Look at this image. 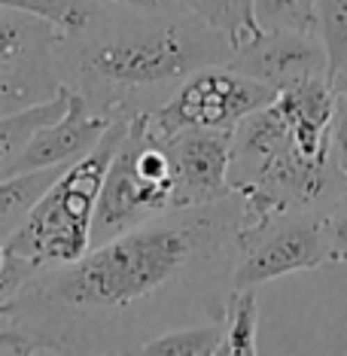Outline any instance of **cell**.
<instances>
[{
    "mask_svg": "<svg viewBox=\"0 0 347 356\" xmlns=\"http://www.w3.org/2000/svg\"><path fill=\"white\" fill-rule=\"evenodd\" d=\"M323 265H332V259H329L326 234H323L320 207L284 210L241 232L232 289H259L277 277L314 271Z\"/></svg>",
    "mask_w": 347,
    "mask_h": 356,
    "instance_id": "cell-6",
    "label": "cell"
},
{
    "mask_svg": "<svg viewBox=\"0 0 347 356\" xmlns=\"http://www.w3.org/2000/svg\"><path fill=\"white\" fill-rule=\"evenodd\" d=\"M274 98L277 92L271 86L241 74L232 64H211L195 70L156 113H150V122L161 137L186 128L235 131L241 119Z\"/></svg>",
    "mask_w": 347,
    "mask_h": 356,
    "instance_id": "cell-5",
    "label": "cell"
},
{
    "mask_svg": "<svg viewBox=\"0 0 347 356\" xmlns=\"http://www.w3.org/2000/svg\"><path fill=\"white\" fill-rule=\"evenodd\" d=\"M223 335H225V320H198V323H186V326H174L161 335L150 338L140 347V353L150 356H216L223 347Z\"/></svg>",
    "mask_w": 347,
    "mask_h": 356,
    "instance_id": "cell-14",
    "label": "cell"
},
{
    "mask_svg": "<svg viewBox=\"0 0 347 356\" xmlns=\"http://www.w3.org/2000/svg\"><path fill=\"white\" fill-rule=\"evenodd\" d=\"M244 198L168 213L95 244L76 262L34 274L6 326L25 353H140L174 326L216 320L232 296Z\"/></svg>",
    "mask_w": 347,
    "mask_h": 356,
    "instance_id": "cell-1",
    "label": "cell"
},
{
    "mask_svg": "<svg viewBox=\"0 0 347 356\" xmlns=\"http://www.w3.org/2000/svg\"><path fill=\"white\" fill-rule=\"evenodd\" d=\"M232 52L186 6L150 13L104 3L86 25L55 37L61 86L107 122L156 113L195 70L229 64Z\"/></svg>",
    "mask_w": 347,
    "mask_h": 356,
    "instance_id": "cell-2",
    "label": "cell"
},
{
    "mask_svg": "<svg viewBox=\"0 0 347 356\" xmlns=\"http://www.w3.org/2000/svg\"><path fill=\"white\" fill-rule=\"evenodd\" d=\"M58 28L34 13L0 6V116L64 92L55 67Z\"/></svg>",
    "mask_w": 347,
    "mask_h": 356,
    "instance_id": "cell-7",
    "label": "cell"
},
{
    "mask_svg": "<svg viewBox=\"0 0 347 356\" xmlns=\"http://www.w3.org/2000/svg\"><path fill=\"white\" fill-rule=\"evenodd\" d=\"M314 34L326 46L329 79L338 86L347 76V0H317Z\"/></svg>",
    "mask_w": 347,
    "mask_h": 356,
    "instance_id": "cell-16",
    "label": "cell"
},
{
    "mask_svg": "<svg viewBox=\"0 0 347 356\" xmlns=\"http://www.w3.org/2000/svg\"><path fill=\"white\" fill-rule=\"evenodd\" d=\"M225 335H223V356H250L259 353V296L256 289H232L225 302Z\"/></svg>",
    "mask_w": 347,
    "mask_h": 356,
    "instance_id": "cell-15",
    "label": "cell"
},
{
    "mask_svg": "<svg viewBox=\"0 0 347 356\" xmlns=\"http://www.w3.org/2000/svg\"><path fill=\"white\" fill-rule=\"evenodd\" d=\"M317 0H256L262 31H314Z\"/></svg>",
    "mask_w": 347,
    "mask_h": 356,
    "instance_id": "cell-18",
    "label": "cell"
},
{
    "mask_svg": "<svg viewBox=\"0 0 347 356\" xmlns=\"http://www.w3.org/2000/svg\"><path fill=\"white\" fill-rule=\"evenodd\" d=\"M329 156L338 165V171L347 174V92L338 88L332 122H329Z\"/></svg>",
    "mask_w": 347,
    "mask_h": 356,
    "instance_id": "cell-20",
    "label": "cell"
},
{
    "mask_svg": "<svg viewBox=\"0 0 347 356\" xmlns=\"http://www.w3.org/2000/svg\"><path fill=\"white\" fill-rule=\"evenodd\" d=\"M6 311H10V302H0V317H3Z\"/></svg>",
    "mask_w": 347,
    "mask_h": 356,
    "instance_id": "cell-23",
    "label": "cell"
},
{
    "mask_svg": "<svg viewBox=\"0 0 347 356\" xmlns=\"http://www.w3.org/2000/svg\"><path fill=\"white\" fill-rule=\"evenodd\" d=\"M168 149L177 168V207L207 204L232 192V131L186 128L168 137Z\"/></svg>",
    "mask_w": 347,
    "mask_h": 356,
    "instance_id": "cell-9",
    "label": "cell"
},
{
    "mask_svg": "<svg viewBox=\"0 0 347 356\" xmlns=\"http://www.w3.org/2000/svg\"><path fill=\"white\" fill-rule=\"evenodd\" d=\"M320 216H323V234H326L332 265L347 262V192H341L329 204H323Z\"/></svg>",
    "mask_w": 347,
    "mask_h": 356,
    "instance_id": "cell-19",
    "label": "cell"
},
{
    "mask_svg": "<svg viewBox=\"0 0 347 356\" xmlns=\"http://www.w3.org/2000/svg\"><path fill=\"white\" fill-rule=\"evenodd\" d=\"M67 168L70 165H58V168H40V171L0 177V241H3V244L25 225L34 204L43 198V192L49 189Z\"/></svg>",
    "mask_w": 347,
    "mask_h": 356,
    "instance_id": "cell-11",
    "label": "cell"
},
{
    "mask_svg": "<svg viewBox=\"0 0 347 356\" xmlns=\"http://www.w3.org/2000/svg\"><path fill=\"white\" fill-rule=\"evenodd\" d=\"M189 13H195L204 25L223 34L232 49H241L253 37L262 34L256 22V0H183Z\"/></svg>",
    "mask_w": 347,
    "mask_h": 356,
    "instance_id": "cell-13",
    "label": "cell"
},
{
    "mask_svg": "<svg viewBox=\"0 0 347 356\" xmlns=\"http://www.w3.org/2000/svg\"><path fill=\"white\" fill-rule=\"evenodd\" d=\"M338 88H341V92H347V76L341 79V83H338Z\"/></svg>",
    "mask_w": 347,
    "mask_h": 356,
    "instance_id": "cell-24",
    "label": "cell"
},
{
    "mask_svg": "<svg viewBox=\"0 0 347 356\" xmlns=\"http://www.w3.org/2000/svg\"><path fill=\"white\" fill-rule=\"evenodd\" d=\"M125 119L110 122L104 137L95 143V149L76 159L43 192V198L34 204L25 225L6 241L3 293L10 302L34 274L76 262L79 256L92 250L98 192L113 152L125 134Z\"/></svg>",
    "mask_w": 347,
    "mask_h": 356,
    "instance_id": "cell-3",
    "label": "cell"
},
{
    "mask_svg": "<svg viewBox=\"0 0 347 356\" xmlns=\"http://www.w3.org/2000/svg\"><path fill=\"white\" fill-rule=\"evenodd\" d=\"M67 110L58 119L46 122L40 131L28 140V147L19 152V159L10 165L6 177L25 174V171H40V168H58V165H74L76 159H83L88 149H95V143L104 137L110 122L98 113L86 107L83 98H76L74 92H67Z\"/></svg>",
    "mask_w": 347,
    "mask_h": 356,
    "instance_id": "cell-10",
    "label": "cell"
},
{
    "mask_svg": "<svg viewBox=\"0 0 347 356\" xmlns=\"http://www.w3.org/2000/svg\"><path fill=\"white\" fill-rule=\"evenodd\" d=\"M0 6L34 13L58 31H74L79 25H86L101 10L104 0H0Z\"/></svg>",
    "mask_w": 347,
    "mask_h": 356,
    "instance_id": "cell-17",
    "label": "cell"
},
{
    "mask_svg": "<svg viewBox=\"0 0 347 356\" xmlns=\"http://www.w3.org/2000/svg\"><path fill=\"white\" fill-rule=\"evenodd\" d=\"M3 271H6V244L0 241V302H10L3 293Z\"/></svg>",
    "mask_w": 347,
    "mask_h": 356,
    "instance_id": "cell-22",
    "label": "cell"
},
{
    "mask_svg": "<svg viewBox=\"0 0 347 356\" xmlns=\"http://www.w3.org/2000/svg\"><path fill=\"white\" fill-rule=\"evenodd\" d=\"M177 207V168L168 137L152 128L150 116L128 119L98 192L92 247L131 232Z\"/></svg>",
    "mask_w": 347,
    "mask_h": 356,
    "instance_id": "cell-4",
    "label": "cell"
},
{
    "mask_svg": "<svg viewBox=\"0 0 347 356\" xmlns=\"http://www.w3.org/2000/svg\"><path fill=\"white\" fill-rule=\"evenodd\" d=\"M232 67L284 92L298 83L329 76L326 46L314 31H262L232 52Z\"/></svg>",
    "mask_w": 347,
    "mask_h": 356,
    "instance_id": "cell-8",
    "label": "cell"
},
{
    "mask_svg": "<svg viewBox=\"0 0 347 356\" xmlns=\"http://www.w3.org/2000/svg\"><path fill=\"white\" fill-rule=\"evenodd\" d=\"M67 101H70V95H67V88H64L52 101L34 104V107L10 113V116H0V177H6L10 165L19 159V152L28 147V140L46 122H52V119H58L61 113L67 110Z\"/></svg>",
    "mask_w": 347,
    "mask_h": 356,
    "instance_id": "cell-12",
    "label": "cell"
},
{
    "mask_svg": "<svg viewBox=\"0 0 347 356\" xmlns=\"http://www.w3.org/2000/svg\"><path fill=\"white\" fill-rule=\"evenodd\" d=\"M104 3H116V6H131V10H150V13H165L186 6L183 0H104Z\"/></svg>",
    "mask_w": 347,
    "mask_h": 356,
    "instance_id": "cell-21",
    "label": "cell"
}]
</instances>
